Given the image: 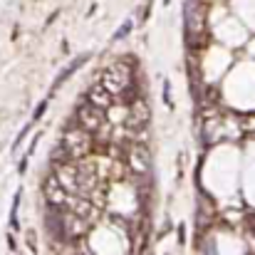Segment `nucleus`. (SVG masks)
<instances>
[{"mask_svg":"<svg viewBox=\"0 0 255 255\" xmlns=\"http://www.w3.org/2000/svg\"><path fill=\"white\" fill-rule=\"evenodd\" d=\"M131 82H134V72H131V67H127L124 62L109 65V67L102 72V80H99V85L104 87L112 97H124V94L131 89Z\"/></svg>","mask_w":255,"mask_h":255,"instance_id":"nucleus-1","label":"nucleus"},{"mask_svg":"<svg viewBox=\"0 0 255 255\" xmlns=\"http://www.w3.org/2000/svg\"><path fill=\"white\" fill-rule=\"evenodd\" d=\"M92 146H94V139L82 127H67L65 134H62V141H60V149L67 154L70 161L87 156L92 151Z\"/></svg>","mask_w":255,"mask_h":255,"instance_id":"nucleus-2","label":"nucleus"},{"mask_svg":"<svg viewBox=\"0 0 255 255\" xmlns=\"http://www.w3.org/2000/svg\"><path fill=\"white\" fill-rule=\"evenodd\" d=\"M75 119H77V127H82L85 131L92 134V131H97V129L104 124V112L97 109V107H92L89 102H82V104L77 107Z\"/></svg>","mask_w":255,"mask_h":255,"instance_id":"nucleus-3","label":"nucleus"},{"mask_svg":"<svg viewBox=\"0 0 255 255\" xmlns=\"http://www.w3.org/2000/svg\"><path fill=\"white\" fill-rule=\"evenodd\" d=\"M129 166H131L134 173H139V176L149 173V171H151V151H149L144 144H134V146L129 149Z\"/></svg>","mask_w":255,"mask_h":255,"instance_id":"nucleus-4","label":"nucleus"},{"mask_svg":"<svg viewBox=\"0 0 255 255\" xmlns=\"http://www.w3.org/2000/svg\"><path fill=\"white\" fill-rule=\"evenodd\" d=\"M45 196H47L50 206H55V208H60V206H65V203L70 201V193L60 186V181H57L55 176H50V178L45 181Z\"/></svg>","mask_w":255,"mask_h":255,"instance_id":"nucleus-5","label":"nucleus"},{"mask_svg":"<svg viewBox=\"0 0 255 255\" xmlns=\"http://www.w3.org/2000/svg\"><path fill=\"white\" fill-rule=\"evenodd\" d=\"M87 102H89L92 107H97V109L104 112V109H109V107L114 104V97L97 82V85H92L89 89H87Z\"/></svg>","mask_w":255,"mask_h":255,"instance_id":"nucleus-6","label":"nucleus"},{"mask_svg":"<svg viewBox=\"0 0 255 255\" xmlns=\"http://www.w3.org/2000/svg\"><path fill=\"white\" fill-rule=\"evenodd\" d=\"M87 60H89V55H80V57H75V60H72V62H70V65H67V67H65V70H62L57 77H55L52 89H60V87L65 85V80H67L70 75H75V72H77V70H80V67H82V65L87 62Z\"/></svg>","mask_w":255,"mask_h":255,"instance_id":"nucleus-7","label":"nucleus"},{"mask_svg":"<svg viewBox=\"0 0 255 255\" xmlns=\"http://www.w3.org/2000/svg\"><path fill=\"white\" fill-rule=\"evenodd\" d=\"M20 196H22V191H15V198H12V208H10V228H20V223H17V208H20Z\"/></svg>","mask_w":255,"mask_h":255,"instance_id":"nucleus-8","label":"nucleus"},{"mask_svg":"<svg viewBox=\"0 0 255 255\" xmlns=\"http://www.w3.org/2000/svg\"><path fill=\"white\" fill-rule=\"evenodd\" d=\"M131 25H134V22H131V20H127V22L119 27V32H114V37H112V40H114V42H119L122 37H127V35L131 32Z\"/></svg>","mask_w":255,"mask_h":255,"instance_id":"nucleus-9","label":"nucleus"},{"mask_svg":"<svg viewBox=\"0 0 255 255\" xmlns=\"http://www.w3.org/2000/svg\"><path fill=\"white\" fill-rule=\"evenodd\" d=\"M45 112H47V99H42V102L37 104V109H35V114H32V122H37V119H40Z\"/></svg>","mask_w":255,"mask_h":255,"instance_id":"nucleus-10","label":"nucleus"},{"mask_svg":"<svg viewBox=\"0 0 255 255\" xmlns=\"http://www.w3.org/2000/svg\"><path fill=\"white\" fill-rule=\"evenodd\" d=\"M30 127H32V124H27V127H22V131L17 134V139H15V144H12V151H15V149H17V146L22 144V139L27 136V131H30Z\"/></svg>","mask_w":255,"mask_h":255,"instance_id":"nucleus-11","label":"nucleus"},{"mask_svg":"<svg viewBox=\"0 0 255 255\" xmlns=\"http://www.w3.org/2000/svg\"><path fill=\"white\" fill-rule=\"evenodd\" d=\"M183 236H186V228H183V226H181V228H178V241H181V243H183V241H186V238H183Z\"/></svg>","mask_w":255,"mask_h":255,"instance_id":"nucleus-12","label":"nucleus"}]
</instances>
